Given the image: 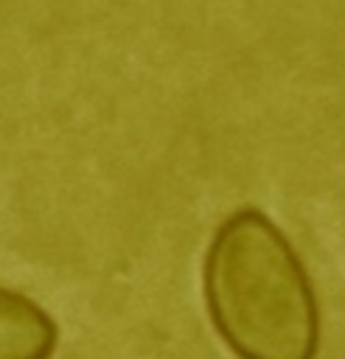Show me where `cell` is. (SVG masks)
<instances>
[{"instance_id":"obj_1","label":"cell","mask_w":345,"mask_h":359,"mask_svg":"<svg viewBox=\"0 0 345 359\" xmlns=\"http://www.w3.org/2000/svg\"><path fill=\"white\" fill-rule=\"evenodd\" d=\"M202 289L216 334L238 359H317V294L266 213L241 208L216 227Z\"/></svg>"},{"instance_id":"obj_2","label":"cell","mask_w":345,"mask_h":359,"mask_svg":"<svg viewBox=\"0 0 345 359\" xmlns=\"http://www.w3.org/2000/svg\"><path fill=\"white\" fill-rule=\"evenodd\" d=\"M56 337L53 317L36 300L0 286V359H50Z\"/></svg>"}]
</instances>
